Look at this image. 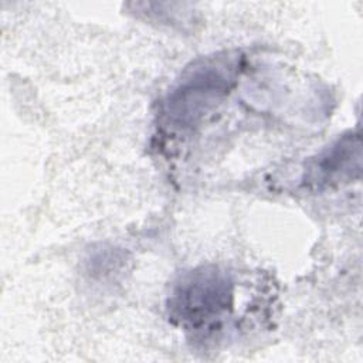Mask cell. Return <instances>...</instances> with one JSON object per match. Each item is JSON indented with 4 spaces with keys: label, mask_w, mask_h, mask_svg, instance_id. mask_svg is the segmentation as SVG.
<instances>
[{
    "label": "cell",
    "mask_w": 363,
    "mask_h": 363,
    "mask_svg": "<svg viewBox=\"0 0 363 363\" xmlns=\"http://www.w3.org/2000/svg\"><path fill=\"white\" fill-rule=\"evenodd\" d=\"M234 281L216 265H200L184 271L173 282L166 302L169 320L193 337L218 332L231 316Z\"/></svg>",
    "instance_id": "6da1fadb"
},
{
    "label": "cell",
    "mask_w": 363,
    "mask_h": 363,
    "mask_svg": "<svg viewBox=\"0 0 363 363\" xmlns=\"http://www.w3.org/2000/svg\"><path fill=\"white\" fill-rule=\"evenodd\" d=\"M235 81V64L207 60L187 69L163 101V119L173 129L187 130L201 122L228 94Z\"/></svg>",
    "instance_id": "7a4b0ae2"
},
{
    "label": "cell",
    "mask_w": 363,
    "mask_h": 363,
    "mask_svg": "<svg viewBox=\"0 0 363 363\" xmlns=\"http://www.w3.org/2000/svg\"><path fill=\"white\" fill-rule=\"evenodd\" d=\"M362 172V139L347 132L311 157L303 170L302 183L315 190L357 179Z\"/></svg>",
    "instance_id": "3957f363"
}]
</instances>
